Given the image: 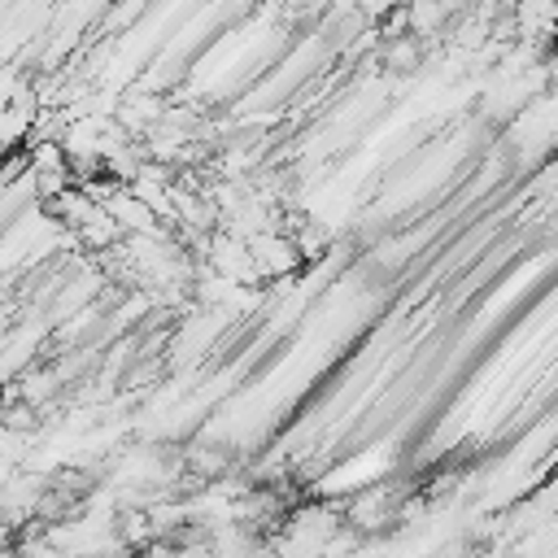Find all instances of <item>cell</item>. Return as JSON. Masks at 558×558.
Instances as JSON below:
<instances>
[{
	"instance_id": "cell-1",
	"label": "cell",
	"mask_w": 558,
	"mask_h": 558,
	"mask_svg": "<svg viewBox=\"0 0 558 558\" xmlns=\"http://www.w3.org/2000/svg\"><path fill=\"white\" fill-rule=\"evenodd\" d=\"M414 52H418V48H414V39H397V44H392V48H388L384 57H388V65H397V70H405V65L414 61Z\"/></svg>"
}]
</instances>
